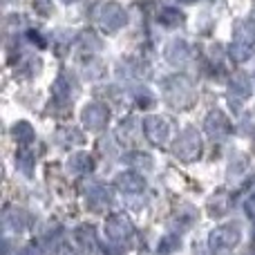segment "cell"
<instances>
[{"label": "cell", "instance_id": "6da1fadb", "mask_svg": "<svg viewBox=\"0 0 255 255\" xmlns=\"http://www.w3.org/2000/svg\"><path fill=\"white\" fill-rule=\"evenodd\" d=\"M163 97L175 108H186L193 103V85L184 76H172L163 83Z\"/></svg>", "mask_w": 255, "mask_h": 255}, {"label": "cell", "instance_id": "7a4b0ae2", "mask_svg": "<svg viewBox=\"0 0 255 255\" xmlns=\"http://www.w3.org/2000/svg\"><path fill=\"white\" fill-rule=\"evenodd\" d=\"M255 43V29L253 25L249 22H238L235 27V34H233V58L238 61H244V58L251 54Z\"/></svg>", "mask_w": 255, "mask_h": 255}, {"label": "cell", "instance_id": "3957f363", "mask_svg": "<svg viewBox=\"0 0 255 255\" xmlns=\"http://www.w3.org/2000/svg\"><path fill=\"white\" fill-rule=\"evenodd\" d=\"M240 238H242L240 226L235 224L220 226V229H215L211 233V249L213 251H229V249H233L240 242Z\"/></svg>", "mask_w": 255, "mask_h": 255}, {"label": "cell", "instance_id": "277c9868", "mask_svg": "<svg viewBox=\"0 0 255 255\" xmlns=\"http://www.w3.org/2000/svg\"><path fill=\"white\" fill-rule=\"evenodd\" d=\"M175 154L184 161H193V159L199 157V150H202V141H199L197 132L195 130H186L179 139L175 141Z\"/></svg>", "mask_w": 255, "mask_h": 255}, {"label": "cell", "instance_id": "5b68a950", "mask_svg": "<svg viewBox=\"0 0 255 255\" xmlns=\"http://www.w3.org/2000/svg\"><path fill=\"white\" fill-rule=\"evenodd\" d=\"M106 235L112 244H124L132 235V224L126 215H112L106 224Z\"/></svg>", "mask_w": 255, "mask_h": 255}, {"label": "cell", "instance_id": "8992f818", "mask_svg": "<svg viewBox=\"0 0 255 255\" xmlns=\"http://www.w3.org/2000/svg\"><path fill=\"white\" fill-rule=\"evenodd\" d=\"M126 22V11L119 7L117 2L103 4L101 11H99V25L108 31H117L119 27H124Z\"/></svg>", "mask_w": 255, "mask_h": 255}, {"label": "cell", "instance_id": "52a82bcc", "mask_svg": "<svg viewBox=\"0 0 255 255\" xmlns=\"http://www.w3.org/2000/svg\"><path fill=\"white\" fill-rule=\"evenodd\" d=\"M143 132L154 145H161V143H166V139H168V124L161 117H145Z\"/></svg>", "mask_w": 255, "mask_h": 255}, {"label": "cell", "instance_id": "ba28073f", "mask_svg": "<svg viewBox=\"0 0 255 255\" xmlns=\"http://www.w3.org/2000/svg\"><path fill=\"white\" fill-rule=\"evenodd\" d=\"M83 124L90 130H101L108 124V108L101 106V103H90L83 110Z\"/></svg>", "mask_w": 255, "mask_h": 255}, {"label": "cell", "instance_id": "9c48e42d", "mask_svg": "<svg viewBox=\"0 0 255 255\" xmlns=\"http://www.w3.org/2000/svg\"><path fill=\"white\" fill-rule=\"evenodd\" d=\"M204 128H206V132L213 136V139H224V136L229 134V130H231V124H229V119H226L222 112H211V115L206 117Z\"/></svg>", "mask_w": 255, "mask_h": 255}, {"label": "cell", "instance_id": "30bf717a", "mask_svg": "<svg viewBox=\"0 0 255 255\" xmlns=\"http://www.w3.org/2000/svg\"><path fill=\"white\" fill-rule=\"evenodd\" d=\"M251 94V81L244 74H238L233 81H231V106L235 103V108H240V103Z\"/></svg>", "mask_w": 255, "mask_h": 255}, {"label": "cell", "instance_id": "8fae6325", "mask_svg": "<svg viewBox=\"0 0 255 255\" xmlns=\"http://www.w3.org/2000/svg\"><path fill=\"white\" fill-rule=\"evenodd\" d=\"M117 186H119L124 193L132 195V193H141V190L145 188V181L141 175H136V172H124V175L117 177Z\"/></svg>", "mask_w": 255, "mask_h": 255}, {"label": "cell", "instance_id": "7c38bea8", "mask_svg": "<svg viewBox=\"0 0 255 255\" xmlns=\"http://www.w3.org/2000/svg\"><path fill=\"white\" fill-rule=\"evenodd\" d=\"M166 61L172 65H184L188 61V45L184 40H172L166 47Z\"/></svg>", "mask_w": 255, "mask_h": 255}, {"label": "cell", "instance_id": "4fadbf2b", "mask_svg": "<svg viewBox=\"0 0 255 255\" xmlns=\"http://www.w3.org/2000/svg\"><path fill=\"white\" fill-rule=\"evenodd\" d=\"M110 202H112V193L106 188V186H94V188H90L88 204L94 208V211H101V208H106Z\"/></svg>", "mask_w": 255, "mask_h": 255}, {"label": "cell", "instance_id": "5bb4252c", "mask_svg": "<svg viewBox=\"0 0 255 255\" xmlns=\"http://www.w3.org/2000/svg\"><path fill=\"white\" fill-rule=\"evenodd\" d=\"M4 226L9 231H22L25 229V213L18 211V208H9L4 213Z\"/></svg>", "mask_w": 255, "mask_h": 255}, {"label": "cell", "instance_id": "9a60e30c", "mask_svg": "<svg viewBox=\"0 0 255 255\" xmlns=\"http://www.w3.org/2000/svg\"><path fill=\"white\" fill-rule=\"evenodd\" d=\"M67 166H70L72 172H88V170H92V159L83 152H76V154H72Z\"/></svg>", "mask_w": 255, "mask_h": 255}, {"label": "cell", "instance_id": "2e32d148", "mask_svg": "<svg viewBox=\"0 0 255 255\" xmlns=\"http://www.w3.org/2000/svg\"><path fill=\"white\" fill-rule=\"evenodd\" d=\"M74 238H76V242H79L83 249H88V251H92L94 242H97V240H94V229L92 226H81V229H76Z\"/></svg>", "mask_w": 255, "mask_h": 255}, {"label": "cell", "instance_id": "e0dca14e", "mask_svg": "<svg viewBox=\"0 0 255 255\" xmlns=\"http://www.w3.org/2000/svg\"><path fill=\"white\" fill-rule=\"evenodd\" d=\"M181 20H184V13H181L179 9L166 7V9H161V13H159V22L166 27H175V25H179Z\"/></svg>", "mask_w": 255, "mask_h": 255}, {"label": "cell", "instance_id": "ac0fdd59", "mask_svg": "<svg viewBox=\"0 0 255 255\" xmlns=\"http://www.w3.org/2000/svg\"><path fill=\"white\" fill-rule=\"evenodd\" d=\"M13 132H16V139L20 141V143H31V141H34V128H31L29 124H25V121L16 124Z\"/></svg>", "mask_w": 255, "mask_h": 255}, {"label": "cell", "instance_id": "d6986e66", "mask_svg": "<svg viewBox=\"0 0 255 255\" xmlns=\"http://www.w3.org/2000/svg\"><path fill=\"white\" fill-rule=\"evenodd\" d=\"M130 163L136 168V170H152V166H154L152 157H150V154H143V152H134V154H132Z\"/></svg>", "mask_w": 255, "mask_h": 255}, {"label": "cell", "instance_id": "ffe728a7", "mask_svg": "<svg viewBox=\"0 0 255 255\" xmlns=\"http://www.w3.org/2000/svg\"><path fill=\"white\" fill-rule=\"evenodd\" d=\"M177 247H179V238H175V235H168V238H163L161 244H159V253L168 255V253L175 251Z\"/></svg>", "mask_w": 255, "mask_h": 255}, {"label": "cell", "instance_id": "44dd1931", "mask_svg": "<svg viewBox=\"0 0 255 255\" xmlns=\"http://www.w3.org/2000/svg\"><path fill=\"white\" fill-rule=\"evenodd\" d=\"M20 168L25 175H29L31 172V157H20Z\"/></svg>", "mask_w": 255, "mask_h": 255}, {"label": "cell", "instance_id": "7402d4cb", "mask_svg": "<svg viewBox=\"0 0 255 255\" xmlns=\"http://www.w3.org/2000/svg\"><path fill=\"white\" fill-rule=\"evenodd\" d=\"M34 7H38L40 13H45V16H47V13H49V0H36Z\"/></svg>", "mask_w": 255, "mask_h": 255}, {"label": "cell", "instance_id": "603a6c76", "mask_svg": "<svg viewBox=\"0 0 255 255\" xmlns=\"http://www.w3.org/2000/svg\"><path fill=\"white\" fill-rule=\"evenodd\" d=\"M16 255H36V249L34 247H25V249H20Z\"/></svg>", "mask_w": 255, "mask_h": 255}, {"label": "cell", "instance_id": "cb8c5ba5", "mask_svg": "<svg viewBox=\"0 0 255 255\" xmlns=\"http://www.w3.org/2000/svg\"><path fill=\"white\" fill-rule=\"evenodd\" d=\"M63 2H76V0H63Z\"/></svg>", "mask_w": 255, "mask_h": 255}, {"label": "cell", "instance_id": "d4e9b609", "mask_svg": "<svg viewBox=\"0 0 255 255\" xmlns=\"http://www.w3.org/2000/svg\"><path fill=\"white\" fill-rule=\"evenodd\" d=\"M4 2H11V0H4Z\"/></svg>", "mask_w": 255, "mask_h": 255}]
</instances>
